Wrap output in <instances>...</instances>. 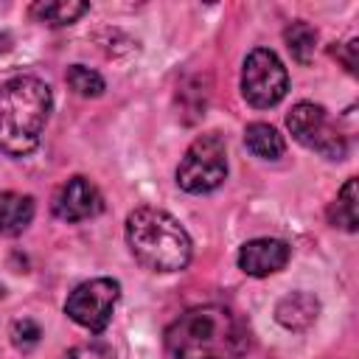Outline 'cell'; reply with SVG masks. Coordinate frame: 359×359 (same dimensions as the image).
Wrapping results in <instances>:
<instances>
[{"instance_id":"cell-20","label":"cell","mask_w":359,"mask_h":359,"mask_svg":"<svg viewBox=\"0 0 359 359\" xmlns=\"http://www.w3.org/2000/svg\"><path fill=\"white\" fill-rule=\"evenodd\" d=\"M0 297H3V286H0Z\"/></svg>"},{"instance_id":"cell-5","label":"cell","mask_w":359,"mask_h":359,"mask_svg":"<svg viewBox=\"0 0 359 359\" xmlns=\"http://www.w3.org/2000/svg\"><path fill=\"white\" fill-rule=\"evenodd\" d=\"M286 126L297 143H303L306 149L328 160H342L348 154L345 135L337 129V123L328 118V112L320 104H311V101L294 104L286 115Z\"/></svg>"},{"instance_id":"cell-11","label":"cell","mask_w":359,"mask_h":359,"mask_svg":"<svg viewBox=\"0 0 359 359\" xmlns=\"http://www.w3.org/2000/svg\"><path fill=\"white\" fill-rule=\"evenodd\" d=\"M34 219V196L3 191L0 194V233L20 236Z\"/></svg>"},{"instance_id":"cell-8","label":"cell","mask_w":359,"mask_h":359,"mask_svg":"<svg viewBox=\"0 0 359 359\" xmlns=\"http://www.w3.org/2000/svg\"><path fill=\"white\" fill-rule=\"evenodd\" d=\"M50 208L62 222H84V219H93L95 213H101L104 199L87 177L76 174L56 188Z\"/></svg>"},{"instance_id":"cell-7","label":"cell","mask_w":359,"mask_h":359,"mask_svg":"<svg viewBox=\"0 0 359 359\" xmlns=\"http://www.w3.org/2000/svg\"><path fill=\"white\" fill-rule=\"evenodd\" d=\"M118 297H121V283L118 280H112V278H93V280L79 283L67 294L65 314L73 323H79L81 328H87L93 334H101L109 325V320H112Z\"/></svg>"},{"instance_id":"cell-6","label":"cell","mask_w":359,"mask_h":359,"mask_svg":"<svg viewBox=\"0 0 359 359\" xmlns=\"http://www.w3.org/2000/svg\"><path fill=\"white\" fill-rule=\"evenodd\" d=\"M289 90V76L283 62L269 48H255L241 67V95L247 104L266 109L275 107Z\"/></svg>"},{"instance_id":"cell-10","label":"cell","mask_w":359,"mask_h":359,"mask_svg":"<svg viewBox=\"0 0 359 359\" xmlns=\"http://www.w3.org/2000/svg\"><path fill=\"white\" fill-rule=\"evenodd\" d=\"M320 317V300L311 292H292L278 300L275 320L289 331H306Z\"/></svg>"},{"instance_id":"cell-2","label":"cell","mask_w":359,"mask_h":359,"mask_svg":"<svg viewBox=\"0 0 359 359\" xmlns=\"http://www.w3.org/2000/svg\"><path fill=\"white\" fill-rule=\"evenodd\" d=\"M50 87L36 76H14L0 84V151L25 157L42 140L50 118Z\"/></svg>"},{"instance_id":"cell-4","label":"cell","mask_w":359,"mask_h":359,"mask_svg":"<svg viewBox=\"0 0 359 359\" xmlns=\"http://www.w3.org/2000/svg\"><path fill=\"white\" fill-rule=\"evenodd\" d=\"M227 177V149L219 132L199 135L177 165V185L188 194H208Z\"/></svg>"},{"instance_id":"cell-19","label":"cell","mask_w":359,"mask_h":359,"mask_svg":"<svg viewBox=\"0 0 359 359\" xmlns=\"http://www.w3.org/2000/svg\"><path fill=\"white\" fill-rule=\"evenodd\" d=\"M356 50H359V42H356V39H351V42H345L342 48L334 50V56L342 59V65H345L348 73H356Z\"/></svg>"},{"instance_id":"cell-13","label":"cell","mask_w":359,"mask_h":359,"mask_svg":"<svg viewBox=\"0 0 359 359\" xmlns=\"http://www.w3.org/2000/svg\"><path fill=\"white\" fill-rule=\"evenodd\" d=\"M87 3H76V0H45V3H34L31 6V17L45 22V25H70L76 22L81 14H87Z\"/></svg>"},{"instance_id":"cell-18","label":"cell","mask_w":359,"mask_h":359,"mask_svg":"<svg viewBox=\"0 0 359 359\" xmlns=\"http://www.w3.org/2000/svg\"><path fill=\"white\" fill-rule=\"evenodd\" d=\"M62 359H112V351H109L107 345L90 342V345H76V348H70Z\"/></svg>"},{"instance_id":"cell-12","label":"cell","mask_w":359,"mask_h":359,"mask_svg":"<svg viewBox=\"0 0 359 359\" xmlns=\"http://www.w3.org/2000/svg\"><path fill=\"white\" fill-rule=\"evenodd\" d=\"M244 143H247V149H250L255 157H261V160H278V157H283V151H286L283 135H280L275 126L261 123V121H255V123H250V126L244 129Z\"/></svg>"},{"instance_id":"cell-17","label":"cell","mask_w":359,"mask_h":359,"mask_svg":"<svg viewBox=\"0 0 359 359\" xmlns=\"http://www.w3.org/2000/svg\"><path fill=\"white\" fill-rule=\"evenodd\" d=\"M39 339H42V328H39L34 320L22 317V320H14V323H11V342H14L17 351L25 353V351L36 348Z\"/></svg>"},{"instance_id":"cell-9","label":"cell","mask_w":359,"mask_h":359,"mask_svg":"<svg viewBox=\"0 0 359 359\" xmlns=\"http://www.w3.org/2000/svg\"><path fill=\"white\" fill-rule=\"evenodd\" d=\"M289 244L280 238H252L238 250V269L252 278H266L289 264Z\"/></svg>"},{"instance_id":"cell-15","label":"cell","mask_w":359,"mask_h":359,"mask_svg":"<svg viewBox=\"0 0 359 359\" xmlns=\"http://www.w3.org/2000/svg\"><path fill=\"white\" fill-rule=\"evenodd\" d=\"M283 39H286L289 53H292L300 65H309V62H311L314 48H317V31H314L309 22H303V20L289 22L286 31H283Z\"/></svg>"},{"instance_id":"cell-1","label":"cell","mask_w":359,"mask_h":359,"mask_svg":"<svg viewBox=\"0 0 359 359\" xmlns=\"http://www.w3.org/2000/svg\"><path fill=\"white\" fill-rule=\"evenodd\" d=\"M247 348V323L224 306H196L165 328L171 359H241Z\"/></svg>"},{"instance_id":"cell-3","label":"cell","mask_w":359,"mask_h":359,"mask_svg":"<svg viewBox=\"0 0 359 359\" xmlns=\"http://www.w3.org/2000/svg\"><path fill=\"white\" fill-rule=\"evenodd\" d=\"M126 244L135 261L151 272H180L191 261L188 230L160 208H135L126 216Z\"/></svg>"},{"instance_id":"cell-16","label":"cell","mask_w":359,"mask_h":359,"mask_svg":"<svg viewBox=\"0 0 359 359\" xmlns=\"http://www.w3.org/2000/svg\"><path fill=\"white\" fill-rule=\"evenodd\" d=\"M65 81H67V87H70L76 95H81V98H95V95L104 93V79H101L95 70L84 67V65H70L67 73H65Z\"/></svg>"},{"instance_id":"cell-14","label":"cell","mask_w":359,"mask_h":359,"mask_svg":"<svg viewBox=\"0 0 359 359\" xmlns=\"http://www.w3.org/2000/svg\"><path fill=\"white\" fill-rule=\"evenodd\" d=\"M328 222H331L334 227L348 230V233H353V230L359 227V216H356V180H353V177L342 185V191H339L337 199L331 202V208H328Z\"/></svg>"}]
</instances>
